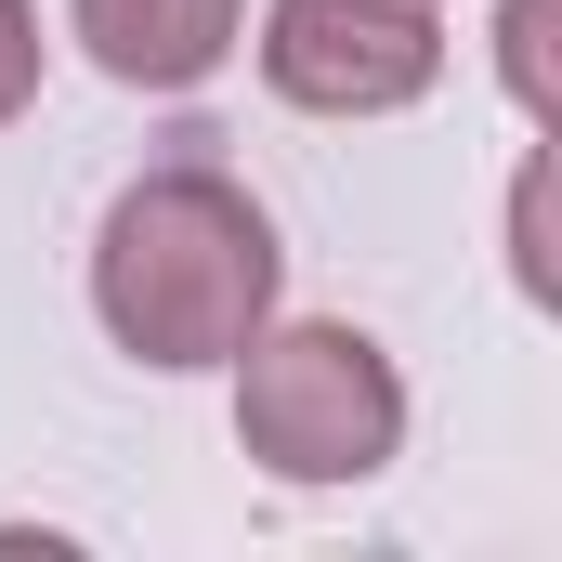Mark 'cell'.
Masks as SVG:
<instances>
[{
	"mask_svg": "<svg viewBox=\"0 0 562 562\" xmlns=\"http://www.w3.org/2000/svg\"><path fill=\"white\" fill-rule=\"evenodd\" d=\"M288 301L276 210L223 170V157H157L105 196L92 223V327L157 367V380H210L249 353V327Z\"/></svg>",
	"mask_w": 562,
	"mask_h": 562,
	"instance_id": "obj_1",
	"label": "cell"
},
{
	"mask_svg": "<svg viewBox=\"0 0 562 562\" xmlns=\"http://www.w3.org/2000/svg\"><path fill=\"white\" fill-rule=\"evenodd\" d=\"M236 380V445L276 484H367L406 458V367L353 314H262Z\"/></svg>",
	"mask_w": 562,
	"mask_h": 562,
	"instance_id": "obj_2",
	"label": "cell"
},
{
	"mask_svg": "<svg viewBox=\"0 0 562 562\" xmlns=\"http://www.w3.org/2000/svg\"><path fill=\"white\" fill-rule=\"evenodd\" d=\"M249 53L301 119H406L445 79V0H262Z\"/></svg>",
	"mask_w": 562,
	"mask_h": 562,
	"instance_id": "obj_3",
	"label": "cell"
},
{
	"mask_svg": "<svg viewBox=\"0 0 562 562\" xmlns=\"http://www.w3.org/2000/svg\"><path fill=\"white\" fill-rule=\"evenodd\" d=\"M66 40L119 79V92H196L236 66L249 0H66Z\"/></svg>",
	"mask_w": 562,
	"mask_h": 562,
	"instance_id": "obj_4",
	"label": "cell"
},
{
	"mask_svg": "<svg viewBox=\"0 0 562 562\" xmlns=\"http://www.w3.org/2000/svg\"><path fill=\"white\" fill-rule=\"evenodd\" d=\"M550 13L562 0H497V79H510V105L550 132L562 119V92H550Z\"/></svg>",
	"mask_w": 562,
	"mask_h": 562,
	"instance_id": "obj_5",
	"label": "cell"
},
{
	"mask_svg": "<svg viewBox=\"0 0 562 562\" xmlns=\"http://www.w3.org/2000/svg\"><path fill=\"white\" fill-rule=\"evenodd\" d=\"M510 276H524V301H562V276H550V157H524V183H510Z\"/></svg>",
	"mask_w": 562,
	"mask_h": 562,
	"instance_id": "obj_6",
	"label": "cell"
},
{
	"mask_svg": "<svg viewBox=\"0 0 562 562\" xmlns=\"http://www.w3.org/2000/svg\"><path fill=\"white\" fill-rule=\"evenodd\" d=\"M40 66H53V40H40V0H0V132L40 105Z\"/></svg>",
	"mask_w": 562,
	"mask_h": 562,
	"instance_id": "obj_7",
	"label": "cell"
}]
</instances>
